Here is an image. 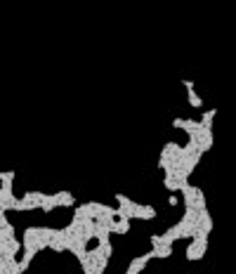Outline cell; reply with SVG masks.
Instances as JSON below:
<instances>
[{
    "instance_id": "cell-1",
    "label": "cell",
    "mask_w": 236,
    "mask_h": 274,
    "mask_svg": "<svg viewBox=\"0 0 236 274\" xmlns=\"http://www.w3.org/2000/svg\"><path fill=\"white\" fill-rule=\"evenodd\" d=\"M206 251H208V234L203 232V229H198V232L189 239V246H187V253H184V255H187V260L196 262L206 255Z\"/></svg>"
},
{
    "instance_id": "cell-2",
    "label": "cell",
    "mask_w": 236,
    "mask_h": 274,
    "mask_svg": "<svg viewBox=\"0 0 236 274\" xmlns=\"http://www.w3.org/2000/svg\"><path fill=\"white\" fill-rule=\"evenodd\" d=\"M170 125H172V128H177V130H184L189 137H196L198 133L203 130L201 121H191V118H172Z\"/></svg>"
},
{
    "instance_id": "cell-3",
    "label": "cell",
    "mask_w": 236,
    "mask_h": 274,
    "mask_svg": "<svg viewBox=\"0 0 236 274\" xmlns=\"http://www.w3.org/2000/svg\"><path fill=\"white\" fill-rule=\"evenodd\" d=\"M154 258V248L149 251V253H142V255H137V258H132L130 265L125 267V274H137V272H142L146 267V262Z\"/></svg>"
},
{
    "instance_id": "cell-4",
    "label": "cell",
    "mask_w": 236,
    "mask_h": 274,
    "mask_svg": "<svg viewBox=\"0 0 236 274\" xmlns=\"http://www.w3.org/2000/svg\"><path fill=\"white\" fill-rule=\"evenodd\" d=\"M156 218V208L154 206H144V204H135V208H132V220H144V222H149V220Z\"/></svg>"
},
{
    "instance_id": "cell-5",
    "label": "cell",
    "mask_w": 236,
    "mask_h": 274,
    "mask_svg": "<svg viewBox=\"0 0 236 274\" xmlns=\"http://www.w3.org/2000/svg\"><path fill=\"white\" fill-rule=\"evenodd\" d=\"M52 251H57V253H62V251H66V229L62 227V229H54L52 227V236H50V246Z\"/></svg>"
},
{
    "instance_id": "cell-6",
    "label": "cell",
    "mask_w": 236,
    "mask_h": 274,
    "mask_svg": "<svg viewBox=\"0 0 236 274\" xmlns=\"http://www.w3.org/2000/svg\"><path fill=\"white\" fill-rule=\"evenodd\" d=\"M54 204H57V208H73L76 206V199H73V194L66 192V189H62V192H54Z\"/></svg>"
},
{
    "instance_id": "cell-7",
    "label": "cell",
    "mask_w": 236,
    "mask_h": 274,
    "mask_svg": "<svg viewBox=\"0 0 236 274\" xmlns=\"http://www.w3.org/2000/svg\"><path fill=\"white\" fill-rule=\"evenodd\" d=\"M14 201H17V196L12 194V189H2L0 187V210H12L14 208Z\"/></svg>"
},
{
    "instance_id": "cell-8",
    "label": "cell",
    "mask_w": 236,
    "mask_h": 274,
    "mask_svg": "<svg viewBox=\"0 0 236 274\" xmlns=\"http://www.w3.org/2000/svg\"><path fill=\"white\" fill-rule=\"evenodd\" d=\"M130 218H123V215H118L116 220H114V225H111V234H128V229H130Z\"/></svg>"
},
{
    "instance_id": "cell-9",
    "label": "cell",
    "mask_w": 236,
    "mask_h": 274,
    "mask_svg": "<svg viewBox=\"0 0 236 274\" xmlns=\"http://www.w3.org/2000/svg\"><path fill=\"white\" fill-rule=\"evenodd\" d=\"M198 225H201V229H203V232L206 234H210L212 232V215H210V210L208 208H201V210H198Z\"/></svg>"
},
{
    "instance_id": "cell-10",
    "label": "cell",
    "mask_w": 236,
    "mask_h": 274,
    "mask_svg": "<svg viewBox=\"0 0 236 274\" xmlns=\"http://www.w3.org/2000/svg\"><path fill=\"white\" fill-rule=\"evenodd\" d=\"M154 258H170L172 255V244H154Z\"/></svg>"
},
{
    "instance_id": "cell-11",
    "label": "cell",
    "mask_w": 236,
    "mask_h": 274,
    "mask_svg": "<svg viewBox=\"0 0 236 274\" xmlns=\"http://www.w3.org/2000/svg\"><path fill=\"white\" fill-rule=\"evenodd\" d=\"M14 178H17L14 170H0V187H2V189H12Z\"/></svg>"
},
{
    "instance_id": "cell-12",
    "label": "cell",
    "mask_w": 236,
    "mask_h": 274,
    "mask_svg": "<svg viewBox=\"0 0 236 274\" xmlns=\"http://www.w3.org/2000/svg\"><path fill=\"white\" fill-rule=\"evenodd\" d=\"M187 102H189V107H194V109H201V107H203V99L196 95L194 85H191V88H187Z\"/></svg>"
},
{
    "instance_id": "cell-13",
    "label": "cell",
    "mask_w": 236,
    "mask_h": 274,
    "mask_svg": "<svg viewBox=\"0 0 236 274\" xmlns=\"http://www.w3.org/2000/svg\"><path fill=\"white\" fill-rule=\"evenodd\" d=\"M36 208H38V206L33 204V201H28V199H24V196H22V199H17V201H14L12 210H36Z\"/></svg>"
},
{
    "instance_id": "cell-14",
    "label": "cell",
    "mask_w": 236,
    "mask_h": 274,
    "mask_svg": "<svg viewBox=\"0 0 236 274\" xmlns=\"http://www.w3.org/2000/svg\"><path fill=\"white\" fill-rule=\"evenodd\" d=\"M215 116H217V109H215V107H212V109H208V111H203V116H201V125H203V128H212Z\"/></svg>"
},
{
    "instance_id": "cell-15",
    "label": "cell",
    "mask_w": 236,
    "mask_h": 274,
    "mask_svg": "<svg viewBox=\"0 0 236 274\" xmlns=\"http://www.w3.org/2000/svg\"><path fill=\"white\" fill-rule=\"evenodd\" d=\"M54 208H57V204H54V196H52V194H47V196L43 199V204H40V210L50 213V210H54Z\"/></svg>"
},
{
    "instance_id": "cell-16",
    "label": "cell",
    "mask_w": 236,
    "mask_h": 274,
    "mask_svg": "<svg viewBox=\"0 0 236 274\" xmlns=\"http://www.w3.org/2000/svg\"><path fill=\"white\" fill-rule=\"evenodd\" d=\"M196 208L198 210H201V208H208V206H206V194H203L201 187H196Z\"/></svg>"
},
{
    "instance_id": "cell-17",
    "label": "cell",
    "mask_w": 236,
    "mask_h": 274,
    "mask_svg": "<svg viewBox=\"0 0 236 274\" xmlns=\"http://www.w3.org/2000/svg\"><path fill=\"white\" fill-rule=\"evenodd\" d=\"M7 225H12V222L5 218V210H0V227H7Z\"/></svg>"
},
{
    "instance_id": "cell-18",
    "label": "cell",
    "mask_w": 236,
    "mask_h": 274,
    "mask_svg": "<svg viewBox=\"0 0 236 274\" xmlns=\"http://www.w3.org/2000/svg\"><path fill=\"white\" fill-rule=\"evenodd\" d=\"M168 204H170V206H177V204H180V199L175 196V192H170V199H168Z\"/></svg>"
}]
</instances>
